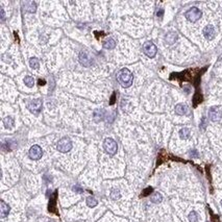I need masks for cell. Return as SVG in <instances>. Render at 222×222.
I'll list each match as a JSON object with an SVG mask.
<instances>
[{
	"instance_id": "cell-1",
	"label": "cell",
	"mask_w": 222,
	"mask_h": 222,
	"mask_svg": "<svg viewBox=\"0 0 222 222\" xmlns=\"http://www.w3.org/2000/svg\"><path fill=\"white\" fill-rule=\"evenodd\" d=\"M118 81L120 82L123 88H129L133 81V73L127 68L121 69L118 73Z\"/></svg>"
},
{
	"instance_id": "cell-2",
	"label": "cell",
	"mask_w": 222,
	"mask_h": 222,
	"mask_svg": "<svg viewBox=\"0 0 222 222\" xmlns=\"http://www.w3.org/2000/svg\"><path fill=\"white\" fill-rule=\"evenodd\" d=\"M58 150L60 152H63V153H66V152H69L72 149V142L69 138L65 137V138H62L58 141V146H56Z\"/></svg>"
},
{
	"instance_id": "cell-3",
	"label": "cell",
	"mask_w": 222,
	"mask_h": 222,
	"mask_svg": "<svg viewBox=\"0 0 222 222\" xmlns=\"http://www.w3.org/2000/svg\"><path fill=\"white\" fill-rule=\"evenodd\" d=\"M103 148H104L105 152H107L110 155H114L117 152L118 146L115 140H113L111 138H107L103 142Z\"/></svg>"
},
{
	"instance_id": "cell-4",
	"label": "cell",
	"mask_w": 222,
	"mask_h": 222,
	"mask_svg": "<svg viewBox=\"0 0 222 222\" xmlns=\"http://www.w3.org/2000/svg\"><path fill=\"white\" fill-rule=\"evenodd\" d=\"M185 16L190 22H196L202 16V12L197 8H191L190 10L186 12Z\"/></svg>"
},
{
	"instance_id": "cell-5",
	"label": "cell",
	"mask_w": 222,
	"mask_h": 222,
	"mask_svg": "<svg viewBox=\"0 0 222 222\" xmlns=\"http://www.w3.org/2000/svg\"><path fill=\"white\" fill-rule=\"evenodd\" d=\"M143 52L145 53V54L148 56V58H152L155 56V54H157V46L153 44L152 42H145L143 45Z\"/></svg>"
},
{
	"instance_id": "cell-6",
	"label": "cell",
	"mask_w": 222,
	"mask_h": 222,
	"mask_svg": "<svg viewBox=\"0 0 222 222\" xmlns=\"http://www.w3.org/2000/svg\"><path fill=\"white\" fill-rule=\"evenodd\" d=\"M42 105H43V102L41 99H34L27 103L28 110L30 111L32 114H34V115H39V113L42 110Z\"/></svg>"
},
{
	"instance_id": "cell-7",
	"label": "cell",
	"mask_w": 222,
	"mask_h": 222,
	"mask_svg": "<svg viewBox=\"0 0 222 222\" xmlns=\"http://www.w3.org/2000/svg\"><path fill=\"white\" fill-rule=\"evenodd\" d=\"M209 117L213 122H218L222 118V111L219 107H213L209 111Z\"/></svg>"
},
{
	"instance_id": "cell-8",
	"label": "cell",
	"mask_w": 222,
	"mask_h": 222,
	"mask_svg": "<svg viewBox=\"0 0 222 222\" xmlns=\"http://www.w3.org/2000/svg\"><path fill=\"white\" fill-rule=\"evenodd\" d=\"M43 155V150L39 145H34L32 146V148L29 149V157L32 159H40Z\"/></svg>"
},
{
	"instance_id": "cell-9",
	"label": "cell",
	"mask_w": 222,
	"mask_h": 222,
	"mask_svg": "<svg viewBox=\"0 0 222 222\" xmlns=\"http://www.w3.org/2000/svg\"><path fill=\"white\" fill-rule=\"evenodd\" d=\"M79 62L85 67H90L93 64V58L87 51H81L79 53Z\"/></svg>"
},
{
	"instance_id": "cell-10",
	"label": "cell",
	"mask_w": 222,
	"mask_h": 222,
	"mask_svg": "<svg viewBox=\"0 0 222 222\" xmlns=\"http://www.w3.org/2000/svg\"><path fill=\"white\" fill-rule=\"evenodd\" d=\"M203 36L206 37V40H213L215 37H216V30H215L214 26L213 25H206V27L203 28Z\"/></svg>"
},
{
	"instance_id": "cell-11",
	"label": "cell",
	"mask_w": 222,
	"mask_h": 222,
	"mask_svg": "<svg viewBox=\"0 0 222 222\" xmlns=\"http://www.w3.org/2000/svg\"><path fill=\"white\" fill-rule=\"evenodd\" d=\"M22 6H23L24 11L27 13H34L37 11V4L34 1H23Z\"/></svg>"
},
{
	"instance_id": "cell-12",
	"label": "cell",
	"mask_w": 222,
	"mask_h": 222,
	"mask_svg": "<svg viewBox=\"0 0 222 222\" xmlns=\"http://www.w3.org/2000/svg\"><path fill=\"white\" fill-rule=\"evenodd\" d=\"M56 195H58V192L55 191L53 196L50 197V201H49V206H48V209L51 213H55V214H58V211H56Z\"/></svg>"
},
{
	"instance_id": "cell-13",
	"label": "cell",
	"mask_w": 222,
	"mask_h": 222,
	"mask_svg": "<svg viewBox=\"0 0 222 222\" xmlns=\"http://www.w3.org/2000/svg\"><path fill=\"white\" fill-rule=\"evenodd\" d=\"M176 40H177V34L174 32H170L166 34V37H165V41L167 43L168 45H172L176 42Z\"/></svg>"
},
{
	"instance_id": "cell-14",
	"label": "cell",
	"mask_w": 222,
	"mask_h": 222,
	"mask_svg": "<svg viewBox=\"0 0 222 222\" xmlns=\"http://www.w3.org/2000/svg\"><path fill=\"white\" fill-rule=\"evenodd\" d=\"M10 213V206L5 203L3 200L0 201V214H1V218L6 217Z\"/></svg>"
},
{
	"instance_id": "cell-15",
	"label": "cell",
	"mask_w": 222,
	"mask_h": 222,
	"mask_svg": "<svg viewBox=\"0 0 222 222\" xmlns=\"http://www.w3.org/2000/svg\"><path fill=\"white\" fill-rule=\"evenodd\" d=\"M175 113L179 116H184L188 113V107L184 103H178L176 107H175Z\"/></svg>"
},
{
	"instance_id": "cell-16",
	"label": "cell",
	"mask_w": 222,
	"mask_h": 222,
	"mask_svg": "<svg viewBox=\"0 0 222 222\" xmlns=\"http://www.w3.org/2000/svg\"><path fill=\"white\" fill-rule=\"evenodd\" d=\"M104 111L103 110H96L94 111V114H93V116H94V120L96 121V122H100V121L103 120V118H104Z\"/></svg>"
},
{
	"instance_id": "cell-17",
	"label": "cell",
	"mask_w": 222,
	"mask_h": 222,
	"mask_svg": "<svg viewBox=\"0 0 222 222\" xmlns=\"http://www.w3.org/2000/svg\"><path fill=\"white\" fill-rule=\"evenodd\" d=\"M103 47L107 48V49H114L116 47V41L112 38L107 39V41L103 42Z\"/></svg>"
},
{
	"instance_id": "cell-18",
	"label": "cell",
	"mask_w": 222,
	"mask_h": 222,
	"mask_svg": "<svg viewBox=\"0 0 222 222\" xmlns=\"http://www.w3.org/2000/svg\"><path fill=\"white\" fill-rule=\"evenodd\" d=\"M150 200H151L153 203H159V202L163 200L162 194L159 193V192H154V193L150 196Z\"/></svg>"
},
{
	"instance_id": "cell-19",
	"label": "cell",
	"mask_w": 222,
	"mask_h": 222,
	"mask_svg": "<svg viewBox=\"0 0 222 222\" xmlns=\"http://www.w3.org/2000/svg\"><path fill=\"white\" fill-rule=\"evenodd\" d=\"M190 133H190V129H189V128L184 127L179 131V137H180V139H183V140H187V139L190 138Z\"/></svg>"
},
{
	"instance_id": "cell-20",
	"label": "cell",
	"mask_w": 222,
	"mask_h": 222,
	"mask_svg": "<svg viewBox=\"0 0 222 222\" xmlns=\"http://www.w3.org/2000/svg\"><path fill=\"white\" fill-rule=\"evenodd\" d=\"M3 123H4V125H5L6 128H8V129H11L12 127L14 126V124H15V121H14V118L13 117H6L3 119Z\"/></svg>"
},
{
	"instance_id": "cell-21",
	"label": "cell",
	"mask_w": 222,
	"mask_h": 222,
	"mask_svg": "<svg viewBox=\"0 0 222 222\" xmlns=\"http://www.w3.org/2000/svg\"><path fill=\"white\" fill-rule=\"evenodd\" d=\"M97 203H98V201H97L94 197L89 196V197L87 198V206H89V208H94V206H97Z\"/></svg>"
},
{
	"instance_id": "cell-22",
	"label": "cell",
	"mask_w": 222,
	"mask_h": 222,
	"mask_svg": "<svg viewBox=\"0 0 222 222\" xmlns=\"http://www.w3.org/2000/svg\"><path fill=\"white\" fill-rule=\"evenodd\" d=\"M24 84L26 85L28 88H32V87H34V77H32L30 75H27L25 76V78H24Z\"/></svg>"
},
{
	"instance_id": "cell-23",
	"label": "cell",
	"mask_w": 222,
	"mask_h": 222,
	"mask_svg": "<svg viewBox=\"0 0 222 222\" xmlns=\"http://www.w3.org/2000/svg\"><path fill=\"white\" fill-rule=\"evenodd\" d=\"M29 66L32 67V69H38L40 66V62L37 58H32L29 60Z\"/></svg>"
},
{
	"instance_id": "cell-24",
	"label": "cell",
	"mask_w": 222,
	"mask_h": 222,
	"mask_svg": "<svg viewBox=\"0 0 222 222\" xmlns=\"http://www.w3.org/2000/svg\"><path fill=\"white\" fill-rule=\"evenodd\" d=\"M120 197H121V194L120 192H119V190L113 189L112 192H111V198L114 199V200H117V199H119Z\"/></svg>"
},
{
	"instance_id": "cell-25",
	"label": "cell",
	"mask_w": 222,
	"mask_h": 222,
	"mask_svg": "<svg viewBox=\"0 0 222 222\" xmlns=\"http://www.w3.org/2000/svg\"><path fill=\"white\" fill-rule=\"evenodd\" d=\"M197 220H198V216H197V214H196V212L192 211L190 214H189V221L197 222Z\"/></svg>"
},
{
	"instance_id": "cell-26",
	"label": "cell",
	"mask_w": 222,
	"mask_h": 222,
	"mask_svg": "<svg viewBox=\"0 0 222 222\" xmlns=\"http://www.w3.org/2000/svg\"><path fill=\"white\" fill-rule=\"evenodd\" d=\"M152 192V188L151 187H148V188H146L145 190L143 191V193H142V197H145V196H148L150 195V193Z\"/></svg>"
},
{
	"instance_id": "cell-27",
	"label": "cell",
	"mask_w": 222,
	"mask_h": 222,
	"mask_svg": "<svg viewBox=\"0 0 222 222\" xmlns=\"http://www.w3.org/2000/svg\"><path fill=\"white\" fill-rule=\"evenodd\" d=\"M0 14H1V21H4L5 20V14H4V10L2 8H0Z\"/></svg>"
},
{
	"instance_id": "cell-28",
	"label": "cell",
	"mask_w": 222,
	"mask_h": 222,
	"mask_svg": "<svg viewBox=\"0 0 222 222\" xmlns=\"http://www.w3.org/2000/svg\"><path fill=\"white\" fill-rule=\"evenodd\" d=\"M157 16L159 17V18H162V17L164 16V10H163V8H159V11L157 12Z\"/></svg>"
},
{
	"instance_id": "cell-29",
	"label": "cell",
	"mask_w": 222,
	"mask_h": 222,
	"mask_svg": "<svg viewBox=\"0 0 222 222\" xmlns=\"http://www.w3.org/2000/svg\"><path fill=\"white\" fill-rule=\"evenodd\" d=\"M73 191H75V192H77V193H82L84 191H82V189L79 188L78 186H74L73 187Z\"/></svg>"
},
{
	"instance_id": "cell-30",
	"label": "cell",
	"mask_w": 222,
	"mask_h": 222,
	"mask_svg": "<svg viewBox=\"0 0 222 222\" xmlns=\"http://www.w3.org/2000/svg\"><path fill=\"white\" fill-rule=\"evenodd\" d=\"M115 98H116V93H114V94L112 95V98H111L110 104H114V103H115Z\"/></svg>"
},
{
	"instance_id": "cell-31",
	"label": "cell",
	"mask_w": 222,
	"mask_h": 222,
	"mask_svg": "<svg viewBox=\"0 0 222 222\" xmlns=\"http://www.w3.org/2000/svg\"><path fill=\"white\" fill-rule=\"evenodd\" d=\"M206 126V118H202V123H201V128L204 129Z\"/></svg>"
},
{
	"instance_id": "cell-32",
	"label": "cell",
	"mask_w": 222,
	"mask_h": 222,
	"mask_svg": "<svg viewBox=\"0 0 222 222\" xmlns=\"http://www.w3.org/2000/svg\"><path fill=\"white\" fill-rule=\"evenodd\" d=\"M191 155L194 157H198V152L196 151V150H192V151H191Z\"/></svg>"
},
{
	"instance_id": "cell-33",
	"label": "cell",
	"mask_w": 222,
	"mask_h": 222,
	"mask_svg": "<svg viewBox=\"0 0 222 222\" xmlns=\"http://www.w3.org/2000/svg\"><path fill=\"white\" fill-rule=\"evenodd\" d=\"M45 84H46V81H45L44 79H40V80H39V85H40V86H44Z\"/></svg>"
},
{
	"instance_id": "cell-34",
	"label": "cell",
	"mask_w": 222,
	"mask_h": 222,
	"mask_svg": "<svg viewBox=\"0 0 222 222\" xmlns=\"http://www.w3.org/2000/svg\"><path fill=\"white\" fill-rule=\"evenodd\" d=\"M220 204H221V208H222V200H221V202H220Z\"/></svg>"
}]
</instances>
